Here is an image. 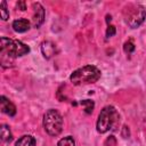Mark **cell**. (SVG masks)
Returning <instances> with one entry per match:
<instances>
[{"instance_id": "obj_12", "label": "cell", "mask_w": 146, "mask_h": 146, "mask_svg": "<svg viewBox=\"0 0 146 146\" xmlns=\"http://www.w3.org/2000/svg\"><path fill=\"white\" fill-rule=\"evenodd\" d=\"M0 15H1V18L3 21H7L9 18V10L7 8L6 1H1V5H0Z\"/></svg>"}, {"instance_id": "obj_17", "label": "cell", "mask_w": 146, "mask_h": 146, "mask_svg": "<svg viewBox=\"0 0 146 146\" xmlns=\"http://www.w3.org/2000/svg\"><path fill=\"white\" fill-rule=\"evenodd\" d=\"M17 7H18L21 10H25V9H26V6H25V2H24V1L17 2Z\"/></svg>"}, {"instance_id": "obj_2", "label": "cell", "mask_w": 146, "mask_h": 146, "mask_svg": "<svg viewBox=\"0 0 146 146\" xmlns=\"http://www.w3.org/2000/svg\"><path fill=\"white\" fill-rule=\"evenodd\" d=\"M30 51V48L24 44L22 41L18 40H11L8 38H1V60H5L7 57L9 58L23 56Z\"/></svg>"}, {"instance_id": "obj_14", "label": "cell", "mask_w": 146, "mask_h": 146, "mask_svg": "<svg viewBox=\"0 0 146 146\" xmlns=\"http://www.w3.org/2000/svg\"><path fill=\"white\" fill-rule=\"evenodd\" d=\"M81 105H83L86 107V113H91L92 110H94V102L92 100H89V99H86V100H81L80 102Z\"/></svg>"}, {"instance_id": "obj_15", "label": "cell", "mask_w": 146, "mask_h": 146, "mask_svg": "<svg viewBox=\"0 0 146 146\" xmlns=\"http://www.w3.org/2000/svg\"><path fill=\"white\" fill-rule=\"evenodd\" d=\"M123 49H124V51H125L127 54H131V52L135 50V44H133V42H132L131 40L127 41V42L124 43V46H123Z\"/></svg>"}, {"instance_id": "obj_10", "label": "cell", "mask_w": 146, "mask_h": 146, "mask_svg": "<svg viewBox=\"0 0 146 146\" xmlns=\"http://www.w3.org/2000/svg\"><path fill=\"white\" fill-rule=\"evenodd\" d=\"M15 146H35V139L30 135H25L16 141Z\"/></svg>"}, {"instance_id": "obj_8", "label": "cell", "mask_w": 146, "mask_h": 146, "mask_svg": "<svg viewBox=\"0 0 146 146\" xmlns=\"http://www.w3.org/2000/svg\"><path fill=\"white\" fill-rule=\"evenodd\" d=\"M13 29H14V31H16L18 33L26 32L30 29V22L27 19H25V18H18V19L14 21Z\"/></svg>"}, {"instance_id": "obj_1", "label": "cell", "mask_w": 146, "mask_h": 146, "mask_svg": "<svg viewBox=\"0 0 146 146\" xmlns=\"http://www.w3.org/2000/svg\"><path fill=\"white\" fill-rule=\"evenodd\" d=\"M99 78H100V71L94 65H87V66L75 70L71 74L70 80L73 84L80 86V84L94 83Z\"/></svg>"}, {"instance_id": "obj_11", "label": "cell", "mask_w": 146, "mask_h": 146, "mask_svg": "<svg viewBox=\"0 0 146 146\" xmlns=\"http://www.w3.org/2000/svg\"><path fill=\"white\" fill-rule=\"evenodd\" d=\"M1 139H2L3 141H10V140L13 139L10 129H9L7 125H5V124L1 127Z\"/></svg>"}, {"instance_id": "obj_5", "label": "cell", "mask_w": 146, "mask_h": 146, "mask_svg": "<svg viewBox=\"0 0 146 146\" xmlns=\"http://www.w3.org/2000/svg\"><path fill=\"white\" fill-rule=\"evenodd\" d=\"M145 17H146V10L141 5H132L124 10L125 23L131 29H137L144 22Z\"/></svg>"}, {"instance_id": "obj_7", "label": "cell", "mask_w": 146, "mask_h": 146, "mask_svg": "<svg viewBox=\"0 0 146 146\" xmlns=\"http://www.w3.org/2000/svg\"><path fill=\"white\" fill-rule=\"evenodd\" d=\"M0 103H1V111L5 114H7L9 116H14L16 114V107H15V105L11 102H9V99H7L5 96H1L0 97Z\"/></svg>"}, {"instance_id": "obj_16", "label": "cell", "mask_w": 146, "mask_h": 146, "mask_svg": "<svg viewBox=\"0 0 146 146\" xmlns=\"http://www.w3.org/2000/svg\"><path fill=\"white\" fill-rule=\"evenodd\" d=\"M115 27L113 26V25H110L108 27H107V30H106V36L107 38H111V36H113L114 34H115Z\"/></svg>"}, {"instance_id": "obj_13", "label": "cell", "mask_w": 146, "mask_h": 146, "mask_svg": "<svg viewBox=\"0 0 146 146\" xmlns=\"http://www.w3.org/2000/svg\"><path fill=\"white\" fill-rule=\"evenodd\" d=\"M57 146H75V141H74V139H73L72 137L67 136V137L62 138V139L58 141Z\"/></svg>"}, {"instance_id": "obj_3", "label": "cell", "mask_w": 146, "mask_h": 146, "mask_svg": "<svg viewBox=\"0 0 146 146\" xmlns=\"http://www.w3.org/2000/svg\"><path fill=\"white\" fill-rule=\"evenodd\" d=\"M119 121V115L113 106H105L98 115L97 130L100 133H105L111 130Z\"/></svg>"}, {"instance_id": "obj_6", "label": "cell", "mask_w": 146, "mask_h": 146, "mask_svg": "<svg viewBox=\"0 0 146 146\" xmlns=\"http://www.w3.org/2000/svg\"><path fill=\"white\" fill-rule=\"evenodd\" d=\"M33 10L34 13L32 18V25L34 27H39L44 21V9L39 2H35L33 3Z\"/></svg>"}, {"instance_id": "obj_9", "label": "cell", "mask_w": 146, "mask_h": 146, "mask_svg": "<svg viewBox=\"0 0 146 146\" xmlns=\"http://www.w3.org/2000/svg\"><path fill=\"white\" fill-rule=\"evenodd\" d=\"M41 51L46 58H50L56 52V46L50 41H44L41 44Z\"/></svg>"}, {"instance_id": "obj_4", "label": "cell", "mask_w": 146, "mask_h": 146, "mask_svg": "<svg viewBox=\"0 0 146 146\" xmlns=\"http://www.w3.org/2000/svg\"><path fill=\"white\" fill-rule=\"evenodd\" d=\"M43 128L50 136H58L63 129V119L56 110H49L43 116Z\"/></svg>"}]
</instances>
